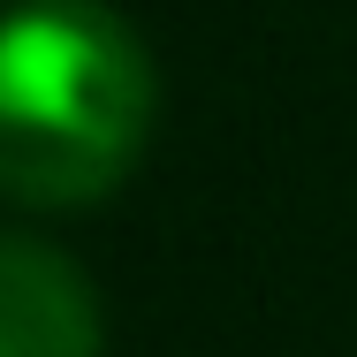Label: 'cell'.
Here are the masks:
<instances>
[{"mask_svg": "<svg viewBox=\"0 0 357 357\" xmlns=\"http://www.w3.org/2000/svg\"><path fill=\"white\" fill-rule=\"evenodd\" d=\"M0 357H91V296L38 243L0 236Z\"/></svg>", "mask_w": 357, "mask_h": 357, "instance_id": "2", "label": "cell"}, {"mask_svg": "<svg viewBox=\"0 0 357 357\" xmlns=\"http://www.w3.org/2000/svg\"><path fill=\"white\" fill-rule=\"evenodd\" d=\"M144 130V61L84 0H38L0 23V190L31 206L91 198Z\"/></svg>", "mask_w": 357, "mask_h": 357, "instance_id": "1", "label": "cell"}]
</instances>
